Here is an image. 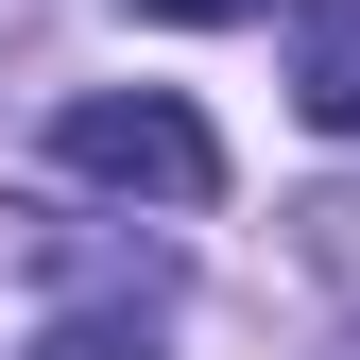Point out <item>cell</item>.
<instances>
[{"mask_svg": "<svg viewBox=\"0 0 360 360\" xmlns=\"http://www.w3.org/2000/svg\"><path fill=\"white\" fill-rule=\"evenodd\" d=\"M292 240H309V275H326V292H360V189H309Z\"/></svg>", "mask_w": 360, "mask_h": 360, "instance_id": "cell-4", "label": "cell"}, {"mask_svg": "<svg viewBox=\"0 0 360 360\" xmlns=\"http://www.w3.org/2000/svg\"><path fill=\"white\" fill-rule=\"evenodd\" d=\"M292 103L326 120V138H360V0H309L292 18Z\"/></svg>", "mask_w": 360, "mask_h": 360, "instance_id": "cell-2", "label": "cell"}, {"mask_svg": "<svg viewBox=\"0 0 360 360\" xmlns=\"http://www.w3.org/2000/svg\"><path fill=\"white\" fill-rule=\"evenodd\" d=\"M34 360H155V309H69V326H34Z\"/></svg>", "mask_w": 360, "mask_h": 360, "instance_id": "cell-3", "label": "cell"}, {"mask_svg": "<svg viewBox=\"0 0 360 360\" xmlns=\"http://www.w3.org/2000/svg\"><path fill=\"white\" fill-rule=\"evenodd\" d=\"M52 155L86 172V189H138V206H206L223 189V138L172 103V86H86V103L52 120Z\"/></svg>", "mask_w": 360, "mask_h": 360, "instance_id": "cell-1", "label": "cell"}, {"mask_svg": "<svg viewBox=\"0 0 360 360\" xmlns=\"http://www.w3.org/2000/svg\"><path fill=\"white\" fill-rule=\"evenodd\" d=\"M138 18H275V0H138Z\"/></svg>", "mask_w": 360, "mask_h": 360, "instance_id": "cell-5", "label": "cell"}]
</instances>
